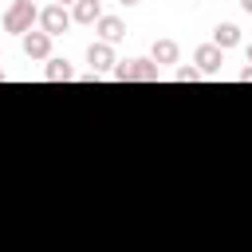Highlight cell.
Here are the masks:
<instances>
[{
	"mask_svg": "<svg viewBox=\"0 0 252 252\" xmlns=\"http://www.w3.org/2000/svg\"><path fill=\"white\" fill-rule=\"evenodd\" d=\"M240 79H244V83H252V63H248V67L240 71Z\"/></svg>",
	"mask_w": 252,
	"mask_h": 252,
	"instance_id": "13",
	"label": "cell"
},
{
	"mask_svg": "<svg viewBox=\"0 0 252 252\" xmlns=\"http://www.w3.org/2000/svg\"><path fill=\"white\" fill-rule=\"evenodd\" d=\"M240 8H244V12H248V16H252V0H240Z\"/></svg>",
	"mask_w": 252,
	"mask_h": 252,
	"instance_id": "15",
	"label": "cell"
},
{
	"mask_svg": "<svg viewBox=\"0 0 252 252\" xmlns=\"http://www.w3.org/2000/svg\"><path fill=\"white\" fill-rule=\"evenodd\" d=\"M32 4H35V0H32Z\"/></svg>",
	"mask_w": 252,
	"mask_h": 252,
	"instance_id": "19",
	"label": "cell"
},
{
	"mask_svg": "<svg viewBox=\"0 0 252 252\" xmlns=\"http://www.w3.org/2000/svg\"><path fill=\"white\" fill-rule=\"evenodd\" d=\"M20 47H24V55H28V59H51V35H47V32H39V28L24 32V35H20Z\"/></svg>",
	"mask_w": 252,
	"mask_h": 252,
	"instance_id": "4",
	"label": "cell"
},
{
	"mask_svg": "<svg viewBox=\"0 0 252 252\" xmlns=\"http://www.w3.org/2000/svg\"><path fill=\"white\" fill-rule=\"evenodd\" d=\"M43 79H47V83H67V79H75V67H71L67 59H47Z\"/></svg>",
	"mask_w": 252,
	"mask_h": 252,
	"instance_id": "11",
	"label": "cell"
},
{
	"mask_svg": "<svg viewBox=\"0 0 252 252\" xmlns=\"http://www.w3.org/2000/svg\"><path fill=\"white\" fill-rule=\"evenodd\" d=\"M118 4H122V8H134V4H142V0H118Z\"/></svg>",
	"mask_w": 252,
	"mask_h": 252,
	"instance_id": "14",
	"label": "cell"
},
{
	"mask_svg": "<svg viewBox=\"0 0 252 252\" xmlns=\"http://www.w3.org/2000/svg\"><path fill=\"white\" fill-rule=\"evenodd\" d=\"M35 20H39V8H35L32 0H12V4L4 8V32H12V35L32 32Z\"/></svg>",
	"mask_w": 252,
	"mask_h": 252,
	"instance_id": "1",
	"label": "cell"
},
{
	"mask_svg": "<svg viewBox=\"0 0 252 252\" xmlns=\"http://www.w3.org/2000/svg\"><path fill=\"white\" fill-rule=\"evenodd\" d=\"M35 24H39V32H47V35L55 39V35H63V32L71 28V12L59 8V4H47V8H39V20H35Z\"/></svg>",
	"mask_w": 252,
	"mask_h": 252,
	"instance_id": "3",
	"label": "cell"
},
{
	"mask_svg": "<svg viewBox=\"0 0 252 252\" xmlns=\"http://www.w3.org/2000/svg\"><path fill=\"white\" fill-rule=\"evenodd\" d=\"M4 79H8V75H4V67H0V83H4Z\"/></svg>",
	"mask_w": 252,
	"mask_h": 252,
	"instance_id": "17",
	"label": "cell"
},
{
	"mask_svg": "<svg viewBox=\"0 0 252 252\" xmlns=\"http://www.w3.org/2000/svg\"><path fill=\"white\" fill-rule=\"evenodd\" d=\"M193 67H197L201 75H217V71L224 67V51H220L217 43H201V47L193 51Z\"/></svg>",
	"mask_w": 252,
	"mask_h": 252,
	"instance_id": "5",
	"label": "cell"
},
{
	"mask_svg": "<svg viewBox=\"0 0 252 252\" xmlns=\"http://www.w3.org/2000/svg\"><path fill=\"white\" fill-rule=\"evenodd\" d=\"M213 43H217L220 51L236 47V43H240V28H236V24H228V20H224V24H217V28H213Z\"/></svg>",
	"mask_w": 252,
	"mask_h": 252,
	"instance_id": "10",
	"label": "cell"
},
{
	"mask_svg": "<svg viewBox=\"0 0 252 252\" xmlns=\"http://www.w3.org/2000/svg\"><path fill=\"white\" fill-rule=\"evenodd\" d=\"M197 79H201V71H197L193 63H189V67H177V83H197Z\"/></svg>",
	"mask_w": 252,
	"mask_h": 252,
	"instance_id": "12",
	"label": "cell"
},
{
	"mask_svg": "<svg viewBox=\"0 0 252 252\" xmlns=\"http://www.w3.org/2000/svg\"><path fill=\"white\" fill-rule=\"evenodd\" d=\"M98 16H102V4H98V0H75V4H71V24H87V28H94Z\"/></svg>",
	"mask_w": 252,
	"mask_h": 252,
	"instance_id": "8",
	"label": "cell"
},
{
	"mask_svg": "<svg viewBox=\"0 0 252 252\" xmlns=\"http://www.w3.org/2000/svg\"><path fill=\"white\" fill-rule=\"evenodd\" d=\"M55 4H59V8H67V4H75V0H55Z\"/></svg>",
	"mask_w": 252,
	"mask_h": 252,
	"instance_id": "16",
	"label": "cell"
},
{
	"mask_svg": "<svg viewBox=\"0 0 252 252\" xmlns=\"http://www.w3.org/2000/svg\"><path fill=\"white\" fill-rule=\"evenodd\" d=\"M94 32H98V43H110V47H114V43L126 35V24H122L118 16H106V12H102L98 24H94Z\"/></svg>",
	"mask_w": 252,
	"mask_h": 252,
	"instance_id": "7",
	"label": "cell"
},
{
	"mask_svg": "<svg viewBox=\"0 0 252 252\" xmlns=\"http://www.w3.org/2000/svg\"><path fill=\"white\" fill-rule=\"evenodd\" d=\"M110 75L118 83H158L161 79V67L154 59H126V63H114Z\"/></svg>",
	"mask_w": 252,
	"mask_h": 252,
	"instance_id": "2",
	"label": "cell"
},
{
	"mask_svg": "<svg viewBox=\"0 0 252 252\" xmlns=\"http://www.w3.org/2000/svg\"><path fill=\"white\" fill-rule=\"evenodd\" d=\"M87 63H91V75H106V71H114L118 59H114V47H110V43H98V39H94V43L87 47Z\"/></svg>",
	"mask_w": 252,
	"mask_h": 252,
	"instance_id": "6",
	"label": "cell"
},
{
	"mask_svg": "<svg viewBox=\"0 0 252 252\" xmlns=\"http://www.w3.org/2000/svg\"><path fill=\"white\" fill-rule=\"evenodd\" d=\"M150 59H154L158 67H169V63H177V59H181V47H177V39H154V51H150Z\"/></svg>",
	"mask_w": 252,
	"mask_h": 252,
	"instance_id": "9",
	"label": "cell"
},
{
	"mask_svg": "<svg viewBox=\"0 0 252 252\" xmlns=\"http://www.w3.org/2000/svg\"><path fill=\"white\" fill-rule=\"evenodd\" d=\"M193 4H197V0H193Z\"/></svg>",
	"mask_w": 252,
	"mask_h": 252,
	"instance_id": "18",
	"label": "cell"
}]
</instances>
